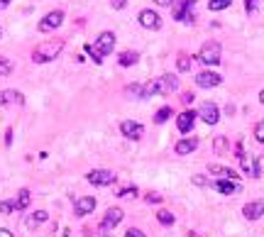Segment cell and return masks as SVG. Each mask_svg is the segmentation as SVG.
<instances>
[{
	"mask_svg": "<svg viewBox=\"0 0 264 237\" xmlns=\"http://www.w3.org/2000/svg\"><path fill=\"white\" fill-rule=\"evenodd\" d=\"M115 196H117V198H135V196H137V188H135V186H125V188L115 191Z\"/></svg>",
	"mask_w": 264,
	"mask_h": 237,
	"instance_id": "cell-26",
	"label": "cell"
},
{
	"mask_svg": "<svg viewBox=\"0 0 264 237\" xmlns=\"http://www.w3.org/2000/svg\"><path fill=\"white\" fill-rule=\"evenodd\" d=\"M220 83H223V76L215 71H201L196 76V86H201V88H215Z\"/></svg>",
	"mask_w": 264,
	"mask_h": 237,
	"instance_id": "cell-9",
	"label": "cell"
},
{
	"mask_svg": "<svg viewBox=\"0 0 264 237\" xmlns=\"http://www.w3.org/2000/svg\"><path fill=\"white\" fill-rule=\"evenodd\" d=\"M245 8L249 15H254V13H257V0H245Z\"/></svg>",
	"mask_w": 264,
	"mask_h": 237,
	"instance_id": "cell-37",
	"label": "cell"
},
{
	"mask_svg": "<svg viewBox=\"0 0 264 237\" xmlns=\"http://www.w3.org/2000/svg\"><path fill=\"white\" fill-rule=\"evenodd\" d=\"M220 54H223V47L218 42H206L198 52V61L203 66H218L220 64Z\"/></svg>",
	"mask_w": 264,
	"mask_h": 237,
	"instance_id": "cell-3",
	"label": "cell"
},
{
	"mask_svg": "<svg viewBox=\"0 0 264 237\" xmlns=\"http://www.w3.org/2000/svg\"><path fill=\"white\" fill-rule=\"evenodd\" d=\"M176 69L181 73H186L191 69V56H186V54H181L179 56V61H176Z\"/></svg>",
	"mask_w": 264,
	"mask_h": 237,
	"instance_id": "cell-28",
	"label": "cell"
},
{
	"mask_svg": "<svg viewBox=\"0 0 264 237\" xmlns=\"http://www.w3.org/2000/svg\"><path fill=\"white\" fill-rule=\"evenodd\" d=\"M122 218H125V213H122L120 208H108L105 218H103V222H100V232H103V235H108L117 222H122Z\"/></svg>",
	"mask_w": 264,
	"mask_h": 237,
	"instance_id": "cell-7",
	"label": "cell"
},
{
	"mask_svg": "<svg viewBox=\"0 0 264 237\" xmlns=\"http://www.w3.org/2000/svg\"><path fill=\"white\" fill-rule=\"evenodd\" d=\"M242 215H245V220H259V218H264V201H249V203H245Z\"/></svg>",
	"mask_w": 264,
	"mask_h": 237,
	"instance_id": "cell-12",
	"label": "cell"
},
{
	"mask_svg": "<svg viewBox=\"0 0 264 237\" xmlns=\"http://www.w3.org/2000/svg\"><path fill=\"white\" fill-rule=\"evenodd\" d=\"M198 112H201V120H203L206 125H218V123H220V110H218L215 103H203Z\"/></svg>",
	"mask_w": 264,
	"mask_h": 237,
	"instance_id": "cell-10",
	"label": "cell"
},
{
	"mask_svg": "<svg viewBox=\"0 0 264 237\" xmlns=\"http://www.w3.org/2000/svg\"><path fill=\"white\" fill-rule=\"evenodd\" d=\"M147 201H150V203H159V201H162V196H159V193H150V196H147Z\"/></svg>",
	"mask_w": 264,
	"mask_h": 237,
	"instance_id": "cell-40",
	"label": "cell"
},
{
	"mask_svg": "<svg viewBox=\"0 0 264 237\" xmlns=\"http://www.w3.org/2000/svg\"><path fill=\"white\" fill-rule=\"evenodd\" d=\"M264 174V157H257L254 159V176H262Z\"/></svg>",
	"mask_w": 264,
	"mask_h": 237,
	"instance_id": "cell-34",
	"label": "cell"
},
{
	"mask_svg": "<svg viewBox=\"0 0 264 237\" xmlns=\"http://www.w3.org/2000/svg\"><path fill=\"white\" fill-rule=\"evenodd\" d=\"M259 103H262V105H264V91L259 93Z\"/></svg>",
	"mask_w": 264,
	"mask_h": 237,
	"instance_id": "cell-46",
	"label": "cell"
},
{
	"mask_svg": "<svg viewBox=\"0 0 264 237\" xmlns=\"http://www.w3.org/2000/svg\"><path fill=\"white\" fill-rule=\"evenodd\" d=\"M176 154H181V157H186L191 152H196L198 149V140L196 137H186V140H181V142H176Z\"/></svg>",
	"mask_w": 264,
	"mask_h": 237,
	"instance_id": "cell-17",
	"label": "cell"
},
{
	"mask_svg": "<svg viewBox=\"0 0 264 237\" xmlns=\"http://www.w3.org/2000/svg\"><path fill=\"white\" fill-rule=\"evenodd\" d=\"M10 73H13V61L0 56V76H10Z\"/></svg>",
	"mask_w": 264,
	"mask_h": 237,
	"instance_id": "cell-30",
	"label": "cell"
},
{
	"mask_svg": "<svg viewBox=\"0 0 264 237\" xmlns=\"http://www.w3.org/2000/svg\"><path fill=\"white\" fill-rule=\"evenodd\" d=\"M0 237H15L10 230H5V227H0Z\"/></svg>",
	"mask_w": 264,
	"mask_h": 237,
	"instance_id": "cell-44",
	"label": "cell"
},
{
	"mask_svg": "<svg viewBox=\"0 0 264 237\" xmlns=\"http://www.w3.org/2000/svg\"><path fill=\"white\" fill-rule=\"evenodd\" d=\"M95 210V198L93 196H83V198H78L74 205V213L78 218H83V215H91Z\"/></svg>",
	"mask_w": 264,
	"mask_h": 237,
	"instance_id": "cell-13",
	"label": "cell"
},
{
	"mask_svg": "<svg viewBox=\"0 0 264 237\" xmlns=\"http://www.w3.org/2000/svg\"><path fill=\"white\" fill-rule=\"evenodd\" d=\"M103 237H110V235H103Z\"/></svg>",
	"mask_w": 264,
	"mask_h": 237,
	"instance_id": "cell-48",
	"label": "cell"
},
{
	"mask_svg": "<svg viewBox=\"0 0 264 237\" xmlns=\"http://www.w3.org/2000/svg\"><path fill=\"white\" fill-rule=\"evenodd\" d=\"M0 37H3V30H0Z\"/></svg>",
	"mask_w": 264,
	"mask_h": 237,
	"instance_id": "cell-47",
	"label": "cell"
},
{
	"mask_svg": "<svg viewBox=\"0 0 264 237\" xmlns=\"http://www.w3.org/2000/svg\"><path fill=\"white\" fill-rule=\"evenodd\" d=\"M127 93H130V95H137V98H145V86H142V83H130V86H127Z\"/></svg>",
	"mask_w": 264,
	"mask_h": 237,
	"instance_id": "cell-29",
	"label": "cell"
},
{
	"mask_svg": "<svg viewBox=\"0 0 264 237\" xmlns=\"http://www.w3.org/2000/svg\"><path fill=\"white\" fill-rule=\"evenodd\" d=\"M30 198H32V196H30V191H27V188H22V191H20V196L15 198V201H18V210H25V208L30 205Z\"/></svg>",
	"mask_w": 264,
	"mask_h": 237,
	"instance_id": "cell-24",
	"label": "cell"
},
{
	"mask_svg": "<svg viewBox=\"0 0 264 237\" xmlns=\"http://www.w3.org/2000/svg\"><path fill=\"white\" fill-rule=\"evenodd\" d=\"M140 61V54L137 52H122V54L117 56V64L120 66H135Z\"/></svg>",
	"mask_w": 264,
	"mask_h": 237,
	"instance_id": "cell-21",
	"label": "cell"
},
{
	"mask_svg": "<svg viewBox=\"0 0 264 237\" xmlns=\"http://www.w3.org/2000/svg\"><path fill=\"white\" fill-rule=\"evenodd\" d=\"M171 115H174V110H171L169 105H164V108H159L157 112H154V123H157V125H164Z\"/></svg>",
	"mask_w": 264,
	"mask_h": 237,
	"instance_id": "cell-22",
	"label": "cell"
},
{
	"mask_svg": "<svg viewBox=\"0 0 264 237\" xmlns=\"http://www.w3.org/2000/svg\"><path fill=\"white\" fill-rule=\"evenodd\" d=\"M61 49H64V42H61V39H49V42L39 44L37 49L32 52V61H35V64H47V61H54V59L61 54Z\"/></svg>",
	"mask_w": 264,
	"mask_h": 237,
	"instance_id": "cell-2",
	"label": "cell"
},
{
	"mask_svg": "<svg viewBox=\"0 0 264 237\" xmlns=\"http://www.w3.org/2000/svg\"><path fill=\"white\" fill-rule=\"evenodd\" d=\"M154 3H157V5H162V8H169L174 0H154Z\"/></svg>",
	"mask_w": 264,
	"mask_h": 237,
	"instance_id": "cell-43",
	"label": "cell"
},
{
	"mask_svg": "<svg viewBox=\"0 0 264 237\" xmlns=\"http://www.w3.org/2000/svg\"><path fill=\"white\" fill-rule=\"evenodd\" d=\"M5 145L8 147L13 145V130H8V135H5Z\"/></svg>",
	"mask_w": 264,
	"mask_h": 237,
	"instance_id": "cell-42",
	"label": "cell"
},
{
	"mask_svg": "<svg viewBox=\"0 0 264 237\" xmlns=\"http://www.w3.org/2000/svg\"><path fill=\"white\" fill-rule=\"evenodd\" d=\"M93 47H95V52H98L100 56L110 54V52L115 49V35H113V32H100Z\"/></svg>",
	"mask_w": 264,
	"mask_h": 237,
	"instance_id": "cell-8",
	"label": "cell"
},
{
	"mask_svg": "<svg viewBox=\"0 0 264 237\" xmlns=\"http://www.w3.org/2000/svg\"><path fill=\"white\" fill-rule=\"evenodd\" d=\"M254 140H257V142H264V120L254 125Z\"/></svg>",
	"mask_w": 264,
	"mask_h": 237,
	"instance_id": "cell-33",
	"label": "cell"
},
{
	"mask_svg": "<svg viewBox=\"0 0 264 237\" xmlns=\"http://www.w3.org/2000/svg\"><path fill=\"white\" fill-rule=\"evenodd\" d=\"M230 3H232V0H208V10H213V13H220V10L230 8Z\"/></svg>",
	"mask_w": 264,
	"mask_h": 237,
	"instance_id": "cell-23",
	"label": "cell"
},
{
	"mask_svg": "<svg viewBox=\"0 0 264 237\" xmlns=\"http://www.w3.org/2000/svg\"><path fill=\"white\" fill-rule=\"evenodd\" d=\"M215 188H218V193H223V196H232V193L240 191L237 181H232V179H218V181H215Z\"/></svg>",
	"mask_w": 264,
	"mask_h": 237,
	"instance_id": "cell-18",
	"label": "cell"
},
{
	"mask_svg": "<svg viewBox=\"0 0 264 237\" xmlns=\"http://www.w3.org/2000/svg\"><path fill=\"white\" fill-rule=\"evenodd\" d=\"M125 237H147L142 230H137V227H130L127 232H125Z\"/></svg>",
	"mask_w": 264,
	"mask_h": 237,
	"instance_id": "cell-38",
	"label": "cell"
},
{
	"mask_svg": "<svg viewBox=\"0 0 264 237\" xmlns=\"http://www.w3.org/2000/svg\"><path fill=\"white\" fill-rule=\"evenodd\" d=\"M47 220H49V213H47V210H35V213L27 218L25 225H27L30 230H37L39 225H42V222H47Z\"/></svg>",
	"mask_w": 264,
	"mask_h": 237,
	"instance_id": "cell-19",
	"label": "cell"
},
{
	"mask_svg": "<svg viewBox=\"0 0 264 237\" xmlns=\"http://www.w3.org/2000/svg\"><path fill=\"white\" fill-rule=\"evenodd\" d=\"M86 52L91 54V59H93L95 64H103V56H100L98 52H95V47H93V44H86Z\"/></svg>",
	"mask_w": 264,
	"mask_h": 237,
	"instance_id": "cell-32",
	"label": "cell"
},
{
	"mask_svg": "<svg viewBox=\"0 0 264 237\" xmlns=\"http://www.w3.org/2000/svg\"><path fill=\"white\" fill-rule=\"evenodd\" d=\"M157 220L162 225H174V213H169V210H157Z\"/></svg>",
	"mask_w": 264,
	"mask_h": 237,
	"instance_id": "cell-27",
	"label": "cell"
},
{
	"mask_svg": "<svg viewBox=\"0 0 264 237\" xmlns=\"http://www.w3.org/2000/svg\"><path fill=\"white\" fill-rule=\"evenodd\" d=\"M18 210V201H0V213H13Z\"/></svg>",
	"mask_w": 264,
	"mask_h": 237,
	"instance_id": "cell-31",
	"label": "cell"
},
{
	"mask_svg": "<svg viewBox=\"0 0 264 237\" xmlns=\"http://www.w3.org/2000/svg\"><path fill=\"white\" fill-rule=\"evenodd\" d=\"M110 5H113L115 10H122V8L127 5V0H110Z\"/></svg>",
	"mask_w": 264,
	"mask_h": 237,
	"instance_id": "cell-39",
	"label": "cell"
},
{
	"mask_svg": "<svg viewBox=\"0 0 264 237\" xmlns=\"http://www.w3.org/2000/svg\"><path fill=\"white\" fill-rule=\"evenodd\" d=\"M8 3H10V0H0V8H5V5H8Z\"/></svg>",
	"mask_w": 264,
	"mask_h": 237,
	"instance_id": "cell-45",
	"label": "cell"
},
{
	"mask_svg": "<svg viewBox=\"0 0 264 237\" xmlns=\"http://www.w3.org/2000/svg\"><path fill=\"white\" fill-rule=\"evenodd\" d=\"M193 8H196V0H181V3H176V8H174V20L176 22H186V25H193Z\"/></svg>",
	"mask_w": 264,
	"mask_h": 237,
	"instance_id": "cell-4",
	"label": "cell"
},
{
	"mask_svg": "<svg viewBox=\"0 0 264 237\" xmlns=\"http://www.w3.org/2000/svg\"><path fill=\"white\" fill-rule=\"evenodd\" d=\"M10 103H18L22 105L25 103V95L15 88H10V91H0V105H10Z\"/></svg>",
	"mask_w": 264,
	"mask_h": 237,
	"instance_id": "cell-16",
	"label": "cell"
},
{
	"mask_svg": "<svg viewBox=\"0 0 264 237\" xmlns=\"http://www.w3.org/2000/svg\"><path fill=\"white\" fill-rule=\"evenodd\" d=\"M179 88V78L174 73H164L159 78H152L145 83V98L150 95H167V93H174Z\"/></svg>",
	"mask_w": 264,
	"mask_h": 237,
	"instance_id": "cell-1",
	"label": "cell"
},
{
	"mask_svg": "<svg viewBox=\"0 0 264 237\" xmlns=\"http://www.w3.org/2000/svg\"><path fill=\"white\" fill-rule=\"evenodd\" d=\"M193 123H196V110H184L176 117V128H179V132H184V135L193 130Z\"/></svg>",
	"mask_w": 264,
	"mask_h": 237,
	"instance_id": "cell-14",
	"label": "cell"
},
{
	"mask_svg": "<svg viewBox=\"0 0 264 237\" xmlns=\"http://www.w3.org/2000/svg\"><path fill=\"white\" fill-rule=\"evenodd\" d=\"M208 171L215 174L218 179H232V181H237V171H232V169H227V166L213 164V166H208Z\"/></svg>",
	"mask_w": 264,
	"mask_h": 237,
	"instance_id": "cell-20",
	"label": "cell"
},
{
	"mask_svg": "<svg viewBox=\"0 0 264 237\" xmlns=\"http://www.w3.org/2000/svg\"><path fill=\"white\" fill-rule=\"evenodd\" d=\"M181 98H184V103H186V105H189V103H193V93H184Z\"/></svg>",
	"mask_w": 264,
	"mask_h": 237,
	"instance_id": "cell-41",
	"label": "cell"
},
{
	"mask_svg": "<svg viewBox=\"0 0 264 237\" xmlns=\"http://www.w3.org/2000/svg\"><path fill=\"white\" fill-rule=\"evenodd\" d=\"M137 20H140V25H142L145 30H159V27H162V18H159L154 10H142Z\"/></svg>",
	"mask_w": 264,
	"mask_h": 237,
	"instance_id": "cell-11",
	"label": "cell"
},
{
	"mask_svg": "<svg viewBox=\"0 0 264 237\" xmlns=\"http://www.w3.org/2000/svg\"><path fill=\"white\" fill-rule=\"evenodd\" d=\"M191 181H193V186H208V176L206 174H196Z\"/></svg>",
	"mask_w": 264,
	"mask_h": 237,
	"instance_id": "cell-35",
	"label": "cell"
},
{
	"mask_svg": "<svg viewBox=\"0 0 264 237\" xmlns=\"http://www.w3.org/2000/svg\"><path fill=\"white\" fill-rule=\"evenodd\" d=\"M86 179L93 186H110V183H115V171H110V169H95V171H88Z\"/></svg>",
	"mask_w": 264,
	"mask_h": 237,
	"instance_id": "cell-5",
	"label": "cell"
},
{
	"mask_svg": "<svg viewBox=\"0 0 264 237\" xmlns=\"http://www.w3.org/2000/svg\"><path fill=\"white\" fill-rule=\"evenodd\" d=\"M235 157H237L240 162L245 159V145H242V142H237V145H235Z\"/></svg>",
	"mask_w": 264,
	"mask_h": 237,
	"instance_id": "cell-36",
	"label": "cell"
},
{
	"mask_svg": "<svg viewBox=\"0 0 264 237\" xmlns=\"http://www.w3.org/2000/svg\"><path fill=\"white\" fill-rule=\"evenodd\" d=\"M120 132L127 137V140H140L142 137V132H145V128L140 125V123H132V120H125L122 125H120Z\"/></svg>",
	"mask_w": 264,
	"mask_h": 237,
	"instance_id": "cell-15",
	"label": "cell"
},
{
	"mask_svg": "<svg viewBox=\"0 0 264 237\" xmlns=\"http://www.w3.org/2000/svg\"><path fill=\"white\" fill-rule=\"evenodd\" d=\"M227 140L225 137H215V142H213V152H215V154H225L227 152Z\"/></svg>",
	"mask_w": 264,
	"mask_h": 237,
	"instance_id": "cell-25",
	"label": "cell"
},
{
	"mask_svg": "<svg viewBox=\"0 0 264 237\" xmlns=\"http://www.w3.org/2000/svg\"><path fill=\"white\" fill-rule=\"evenodd\" d=\"M64 22V13L61 10H52L49 15L39 20V32H52V30H59Z\"/></svg>",
	"mask_w": 264,
	"mask_h": 237,
	"instance_id": "cell-6",
	"label": "cell"
}]
</instances>
